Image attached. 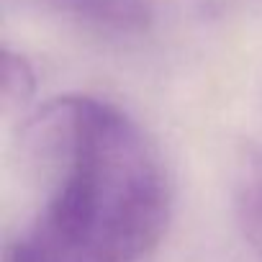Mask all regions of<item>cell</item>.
I'll list each match as a JSON object with an SVG mask.
<instances>
[{"label":"cell","instance_id":"cell-2","mask_svg":"<svg viewBox=\"0 0 262 262\" xmlns=\"http://www.w3.org/2000/svg\"><path fill=\"white\" fill-rule=\"evenodd\" d=\"M44 3L54 13L108 36H139L155 18L149 0H44Z\"/></svg>","mask_w":262,"mask_h":262},{"label":"cell","instance_id":"cell-4","mask_svg":"<svg viewBox=\"0 0 262 262\" xmlns=\"http://www.w3.org/2000/svg\"><path fill=\"white\" fill-rule=\"evenodd\" d=\"M0 93L6 105H18L34 93V72L21 54L3 52V70H0Z\"/></svg>","mask_w":262,"mask_h":262},{"label":"cell","instance_id":"cell-3","mask_svg":"<svg viewBox=\"0 0 262 262\" xmlns=\"http://www.w3.org/2000/svg\"><path fill=\"white\" fill-rule=\"evenodd\" d=\"M236 221L244 239L257 254H262V152L247 155L236 175Z\"/></svg>","mask_w":262,"mask_h":262},{"label":"cell","instance_id":"cell-1","mask_svg":"<svg viewBox=\"0 0 262 262\" xmlns=\"http://www.w3.org/2000/svg\"><path fill=\"white\" fill-rule=\"evenodd\" d=\"M57 185L6 262H137L162 239L172 193L157 147L108 100L70 95L31 126Z\"/></svg>","mask_w":262,"mask_h":262}]
</instances>
